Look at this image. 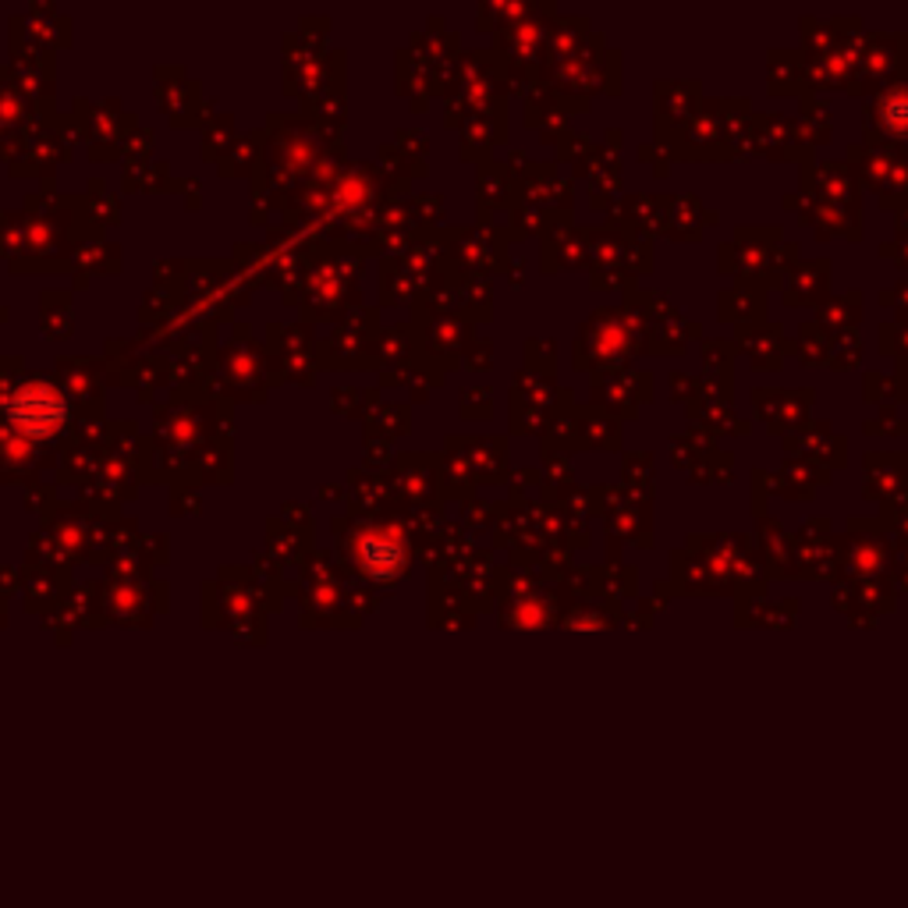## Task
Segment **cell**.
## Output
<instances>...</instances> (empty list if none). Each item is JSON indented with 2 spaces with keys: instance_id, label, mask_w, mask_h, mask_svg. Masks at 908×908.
Returning a JSON list of instances; mask_svg holds the SVG:
<instances>
[{
  "instance_id": "12",
  "label": "cell",
  "mask_w": 908,
  "mask_h": 908,
  "mask_svg": "<svg viewBox=\"0 0 908 908\" xmlns=\"http://www.w3.org/2000/svg\"><path fill=\"white\" fill-rule=\"evenodd\" d=\"M813 273H816V263H813V267L802 270L792 284H788V292H784L788 306H806V302L827 298V292H831V267H827V270L820 273V278H813Z\"/></svg>"
},
{
  "instance_id": "1",
  "label": "cell",
  "mask_w": 908,
  "mask_h": 908,
  "mask_svg": "<svg viewBox=\"0 0 908 908\" xmlns=\"http://www.w3.org/2000/svg\"><path fill=\"white\" fill-rule=\"evenodd\" d=\"M348 564L376 586L401 583L412 568V539L398 522H359L351 533L337 529Z\"/></svg>"
},
{
  "instance_id": "5",
  "label": "cell",
  "mask_w": 908,
  "mask_h": 908,
  "mask_svg": "<svg viewBox=\"0 0 908 908\" xmlns=\"http://www.w3.org/2000/svg\"><path fill=\"white\" fill-rule=\"evenodd\" d=\"M504 603H501V622L504 628H554L561 625L558 603L547 600V593H539L533 586H511L504 589Z\"/></svg>"
},
{
  "instance_id": "4",
  "label": "cell",
  "mask_w": 908,
  "mask_h": 908,
  "mask_svg": "<svg viewBox=\"0 0 908 908\" xmlns=\"http://www.w3.org/2000/svg\"><path fill=\"white\" fill-rule=\"evenodd\" d=\"M862 131L873 150H905L908 146V78L873 93L862 114Z\"/></svg>"
},
{
  "instance_id": "3",
  "label": "cell",
  "mask_w": 908,
  "mask_h": 908,
  "mask_svg": "<svg viewBox=\"0 0 908 908\" xmlns=\"http://www.w3.org/2000/svg\"><path fill=\"white\" fill-rule=\"evenodd\" d=\"M628 331L611 309H597L589 320L578 327L575 341V370L578 373H611V366L622 362V355L628 351Z\"/></svg>"
},
{
  "instance_id": "8",
  "label": "cell",
  "mask_w": 908,
  "mask_h": 908,
  "mask_svg": "<svg viewBox=\"0 0 908 908\" xmlns=\"http://www.w3.org/2000/svg\"><path fill=\"white\" fill-rule=\"evenodd\" d=\"M455 263H462V270L458 273H494L501 270V256H504V242L494 239L490 231H476V234H458V248H451Z\"/></svg>"
},
{
  "instance_id": "15",
  "label": "cell",
  "mask_w": 908,
  "mask_h": 908,
  "mask_svg": "<svg viewBox=\"0 0 908 908\" xmlns=\"http://www.w3.org/2000/svg\"><path fill=\"white\" fill-rule=\"evenodd\" d=\"M870 394H866V398L870 401H908V387H901V384H894V380H887V376H870Z\"/></svg>"
},
{
  "instance_id": "16",
  "label": "cell",
  "mask_w": 908,
  "mask_h": 908,
  "mask_svg": "<svg viewBox=\"0 0 908 908\" xmlns=\"http://www.w3.org/2000/svg\"><path fill=\"white\" fill-rule=\"evenodd\" d=\"M880 256H884V259H894V263H901V267H908V231L901 234L898 242L880 245Z\"/></svg>"
},
{
  "instance_id": "7",
  "label": "cell",
  "mask_w": 908,
  "mask_h": 908,
  "mask_svg": "<svg viewBox=\"0 0 908 908\" xmlns=\"http://www.w3.org/2000/svg\"><path fill=\"white\" fill-rule=\"evenodd\" d=\"M866 153V167L859 170L862 181L877 195L908 192V153L905 150H859Z\"/></svg>"
},
{
  "instance_id": "2",
  "label": "cell",
  "mask_w": 908,
  "mask_h": 908,
  "mask_svg": "<svg viewBox=\"0 0 908 908\" xmlns=\"http://www.w3.org/2000/svg\"><path fill=\"white\" fill-rule=\"evenodd\" d=\"M11 398V423L18 426V440L22 444H43L50 437H57V433L68 430L72 423V405H68V394L61 387L47 384V380H22L18 387L4 391Z\"/></svg>"
},
{
  "instance_id": "11",
  "label": "cell",
  "mask_w": 908,
  "mask_h": 908,
  "mask_svg": "<svg viewBox=\"0 0 908 908\" xmlns=\"http://www.w3.org/2000/svg\"><path fill=\"white\" fill-rule=\"evenodd\" d=\"M720 320L739 323V320H763V295L753 287H731L728 295H720Z\"/></svg>"
},
{
  "instance_id": "6",
  "label": "cell",
  "mask_w": 908,
  "mask_h": 908,
  "mask_svg": "<svg viewBox=\"0 0 908 908\" xmlns=\"http://www.w3.org/2000/svg\"><path fill=\"white\" fill-rule=\"evenodd\" d=\"M759 419H767L773 433L788 430H806L809 408H813V391H756L753 394Z\"/></svg>"
},
{
  "instance_id": "14",
  "label": "cell",
  "mask_w": 908,
  "mask_h": 908,
  "mask_svg": "<svg viewBox=\"0 0 908 908\" xmlns=\"http://www.w3.org/2000/svg\"><path fill=\"white\" fill-rule=\"evenodd\" d=\"M617 622H622V614H617V608H611V603H603V608H589V603H583V608L561 614V628H614Z\"/></svg>"
},
{
  "instance_id": "9",
  "label": "cell",
  "mask_w": 908,
  "mask_h": 908,
  "mask_svg": "<svg viewBox=\"0 0 908 908\" xmlns=\"http://www.w3.org/2000/svg\"><path fill=\"white\" fill-rule=\"evenodd\" d=\"M841 550H845L841 564L848 568V575L862 578V583H877V575L887 564V547L880 536H845Z\"/></svg>"
},
{
  "instance_id": "13",
  "label": "cell",
  "mask_w": 908,
  "mask_h": 908,
  "mask_svg": "<svg viewBox=\"0 0 908 908\" xmlns=\"http://www.w3.org/2000/svg\"><path fill=\"white\" fill-rule=\"evenodd\" d=\"M866 483H870V494L880 497V486H901L908 483V462H898L894 465V458L891 455H870V462H866Z\"/></svg>"
},
{
  "instance_id": "17",
  "label": "cell",
  "mask_w": 908,
  "mask_h": 908,
  "mask_svg": "<svg viewBox=\"0 0 908 908\" xmlns=\"http://www.w3.org/2000/svg\"><path fill=\"white\" fill-rule=\"evenodd\" d=\"M472 348H476V355H465L469 370H486L490 366V341H472Z\"/></svg>"
},
{
  "instance_id": "10",
  "label": "cell",
  "mask_w": 908,
  "mask_h": 908,
  "mask_svg": "<svg viewBox=\"0 0 908 908\" xmlns=\"http://www.w3.org/2000/svg\"><path fill=\"white\" fill-rule=\"evenodd\" d=\"M781 331L778 327H742L739 331V348L745 351V359L763 373H773L784 359V345H781Z\"/></svg>"
},
{
  "instance_id": "18",
  "label": "cell",
  "mask_w": 908,
  "mask_h": 908,
  "mask_svg": "<svg viewBox=\"0 0 908 908\" xmlns=\"http://www.w3.org/2000/svg\"><path fill=\"white\" fill-rule=\"evenodd\" d=\"M880 302H884V306H891V302H894V306H898L901 312H908V281H905V284L898 287V295L884 292V295H880Z\"/></svg>"
}]
</instances>
